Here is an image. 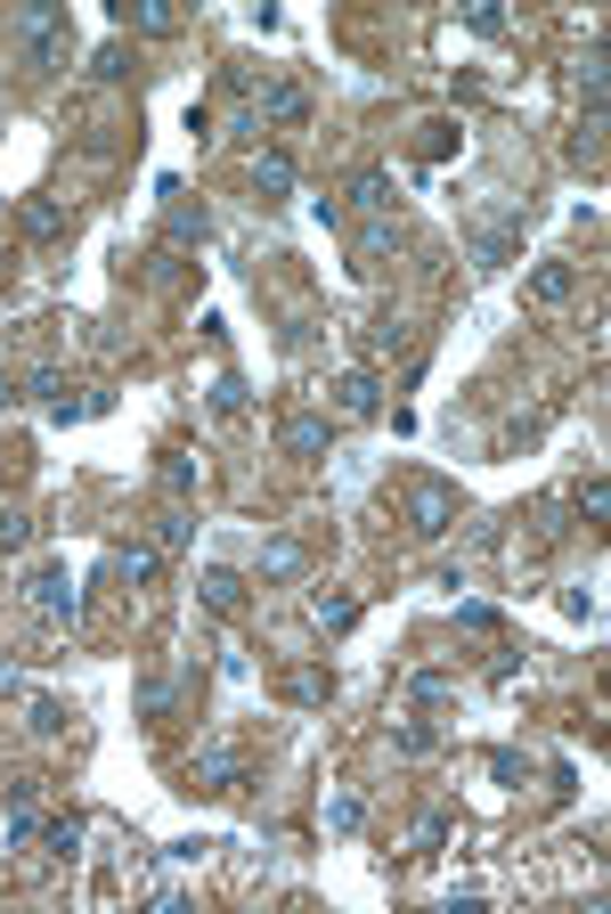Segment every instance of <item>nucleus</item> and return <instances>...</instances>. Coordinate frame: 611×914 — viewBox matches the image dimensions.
Segmentation results:
<instances>
[{
    "label": "nucleus",
    "instance_id": "393cba45",
    "mask_svg": "<svg viewBox=\"0 0 611 914\" xmlns=\"http://www.w3.org/2000/svg\"><path fill=\"white\" fill-rule=\"evenodd\" d=\"M326 825H334V833H360V825H367V808L343 793V800H326Z\"/></svg>",
    "mask_w": 611,
    "mask_h": 914
},
{
    "label": "nucleus",
    "instance_id": "4be33fe9",
    "mask_svg": "<svg viewBox=\"0 0 611 914\" xmlns=\"http://www.w3.org/2000/svg\"><path fill=\"white\" fill-rule=\"evenodd\" d=\"M163 490H172V498H196V457H163Z\"/></svg>",
    "mask_w": 611,
    "mask_h": 914
},
{
    "label": "nucleus",
    "instance_id": "ddd939ff",
    "mask_svg": "<svg viewBox=\"0 0 611 914\" xmlns=\"http://www.w3.org/2000/svg\"><path fill=\"white\" fill-rule=\"evenodd\" d=\"M310 620H319V629H351V620H360V596L319 588V596H310Z\"/></svg>",
    "mask_w": 611,
    "mask_h": 914
},
{
    "label": "nucleus",
    "instance_id": "cd10ccee",
    "mask_svg": "<svg viewBox=\"0 0 611 914\" xmlns=\"http://www.w3.org/2000/svg\"><path fill=\"white\" fill-rule=\"evenodd\" d=\"M66 719H74L66 702H33V735H66Z\"/></svg>",
    "mask_w": 611,
    "mask_h": 914
},
{
    "label": "nucleus",
    "instance_id": "4468645a",
    "mask_svg": "<svg viewBox=\"0 0 611 914\" xmlns=\"http://www.w3.org/2000/svg\"><path fill=\"white\" fill-rule=\"evenodd\" d=\"M163 237H172V245H204V237H213L204 204H172V213H163Z\"/></svg>",
    "mask_w": 611,
    "mask_h": 914
},
{
    "label": "nucleus",
    "instance_id": "6e6552de",
    "mask_svg": "<svg viewBox=\"0 0 611 914\" xmlns=\"http://www.w3.org/2000/svg\"><path fill=\"white\" fill-rule=\"evenodd\" d=\"M253 572H261V580H302L310 572V548H302V539H269Z\"/></svg>",
    "mask_w": 611,
    "mask_h": 914
},
{
    "label": "nucleus",
    "instance_id": "423d86ee",
    "mask_svg": "<svg viewBox=\"0 0 611 914\" xmlns=\"http://www.w3.org/2000/svg\"><path fill=\"white\" fill-rule=\"evenodd\" d=\"M261 115L293 131V123H310V91H302V82H269V91H261ZM261 115H253V123H261Z\"/></svg>",
    "mask_w": 611,
    "mask_h": 914
},
{
    "label": "nucleus",
    "instance_id": "72a5a7b5",
    "mask_svg": "<svg viewBox=\"0 0 611 914\" xmlns=\"http://www.w3.org/2000/svg\"><path fill=\"white\" fill-rule=\"evenodd\" d=\"M82 841V817H50V849H74Z\"/></svg>",
    "mask_w": 611,
    "mask_h": 914
},
{
    "label": "nucleus",
    "instance_id": "6ab92c4d",
    "mask_svg": "<svg viewBox=\"0 0 611 914\" xmlns=\"http://www.w3.org/2000/svg\"><path fill=\"white\" fill-rule=\"evenodd\" d=\"M245 408H253L245 376H221V384H213V417H245Z\"/></svg>",
    "mask_w": 611,
    "mask_h": 914
},
{
    "label": "nucleus",
    "instance_id": "f03ea898",
    "mask_svg": "<svg viewBox=\"0 0 611 914\" xmlns=\"http://www.w3.org/2000/svg\"><path fill=\"white\" fill-rule=\"evenodd\" d=\"M449 523H457V490L432 482V474H416V482H408V531L416 539H440Z\"/></svg>",
    "mask_w": 611,
    "mask_h": 914
},
{
    "label": "nucleus",
    "instance_id": "f257e3e1",
    "mask_svg": "<svg viewBox=\"0 0 611 914\" xmlns=\"http://www.w3.org/2000/svg\"><path fill=\"white\" fill-rule=\"evenodd\" d=\"M17 41H25V57H33V66H66V9L33 0V9L17 17Z\"/></svg>",
    "mask_w": 611,
    "mask_h": 914
},
{
    "label": "nucleus",
    "instance_id": "39448f33",
    "mask_svg": "<svg viewBox=\"0 0 611 914\" xmlns=\"http://www.w3.org/2000/svg\"><path fill=\"white\" fill-rule=\"evenodd\" d=\"M334 408H343V417H375V408H384V384H375V368H351V376H334Z\"/></svg>",
    "mask_w": 611,
    "mask_h": 914
},
{
    "label": "nucleus",
    "instance_id": "0eeeda50",
    "mask_svg": "<svg viewBox=\"0 0 611 914\" xmlns=\"http://www.w3.org/2000/svg\"><path fill=\"white\" fill-rule=\"evenodd\" d=\"M514 245H522V221H490L473 237V269H505V262H514Z\"/></svg>",
    "mask_w": 611,
    "mask_h": 914
},
{
    "label": "nucleus",
    "instance_id": "c756f323",
    "mask_svg": "<svg viewBox=\"0 0 611 914\" xmlns=\"http://www.w3.org/2000/svg\"><path fill=\"white\" fill-rule=\"evenodd\" d=\"M0 548H33V514H0Z\"/></svg>",
    "mask_w": 611,
    "mask_h": 914
},
{
    "label": "nucleus",
    "instance_id": "9d476101",
    "mask_svg": "<svg viewBox=\"0 0 611 914\" xmlns=\"http://www.w3.org/2000/svg\"><path fill=\"white\" fill-rule=\"evenodd\" d=\"M196 596H204V605H213V613H237V605H245V580L228 572V564H204V580H196Z\"/></svg>",
    "mask_w": 611,
    "mask_h": 914
},
{
    "label": "nucleus",
    "instance_id": "412c9836",
    "mask_svg": "<svg viewBox=\"0 0 611 914\" xmlns=\"http://www.w3.org/2000/svg\"><path fill=\"white\" fill-rule=\"evenodd\" d=\"M432 849H449V808H432V817H416V858H432Z\"/></svg>",
    "mask_w": 611,
    "mask_h": 914
},
{
    "label": "nucleus",
    "instance_id": "2f4dec72",
    "mask_svg": "<svg viewBox=\"0 0 611 914\" xmlns=\"http://www.w3.org/2000/svg\"><path fill=\"white\" fill-rule=\"evenodd\" d=\"M187 531H196V523H187L180 507H172V514H163V523H156V539H163V548H187Z\"/></svg>",
    "mask_w": 611,
    "mask_h": 914
},
{
    "label": "nucleus",
    "instance_id": "f3484780",
    "mask_svg": "<svg viewBox=\"0 0 611 914\" xmlns=\"http://www.w3.org/2000/svg\"><path fill=\"white\" fill-rule=\"evenodd\" d=\"M25 237H66V204L33 196V204H25Z\"/></svg>",
    "mask_w": 611,
    "mask_h": 914
},
{
    "label": "nucleus",
    "instance_id": "473e14b6",
    "mask_svg": "<svg viewBox=\"0 0 611 914\" xmlns=\"http://www.w3.org/2000/svg\"><path fill=\"white\" fill-rule=\"evenodd\" d=\"M465 25H473V33H490V41H497V33H505V9H465Z\"/></svg>",
    "mask_w": 611,
    "mask_h": 914
},
{
    "label": "nucleus",
    "instance_id": "dca6fc26",
    "mask_svg": "<svg viewBox=\"0 0 611 914\" xmlns=\"http://www.w3.org/2000/svg\"><path fill=\"white\" fill-rule=\"evenodd\" d=\"M351 204H360L367 221H375V213H392V180H384V172H360V180H351Z\"/></svg>",
    "mask_w": 611,
    "mask_h": 914
},
{
    "label": "nucleus",
    "instance_id": "2eb2a0df",
    "mask_svg": "<svg viewBox=\"0 0 611 914\" xmlns=\"http://www.w3.org/2000/svg\"><path fill=\"white\" fill-rule=\"evenodd\" d=\"M571 286H579V269H571V262H538V269H530V302H562Z\"/></svg>",
    "mask_w": 611,
    "mask_h": 914
},
{
    "label": "nucleus",
    "instance_id": "a878e982",
    "mask_svg": "<svg viewBox=\"0 0 611 914\" xmlns=\"http://www.w3.org/2000/svg\"><path fill=\"white\" fill-rule=\"evenodd\" d=\"M122 17H131L139 33H156V41H163V33H180V17H172V9H122Z\"/></svg>",
    "mask_w": 611,
    "mask_h": 914
},
{
    "label": "nucleus",
    "instance_id": "c85d7f7f",
    "mask_svg": "<svg viewBox=\"0 0 611 914\" xmlns=\"http://www.w3.org/2000/svg\"><path fill=\"white\" fill-rule=\"evenodd\" d=\"M408 694H416V702H440V694H449V670H416Z\"/></svg>",
    "mask_w": 611,
    "mask_h": 914
},
{
    "label": "nucleus",
    "instance_id": "aec40b11",
    "mask_svg": "<svg viewBox=\"0 0 611 914\" xmlns=\"http://www.w3.org/2000/svg\"><path fill=\"white\" fill-rule=\"evenodd\" d=\"M432 743H440L432 726H425V719H408V726H399V735H392V752H399V759H425Z\"/></svg>",
    "mask_w": 611,
    "mask_h": 914
},
{
    "label": "nucleus",
    "instance_id": "5701e85b",
    "mask_svg": "<svg viewBox=\"0 0 611 914\" xmlns=\"http://www.w3.org/2000/svg\"><path fill=\"white\" fill-rule=\"evenodd\" d=\"M172 702H180V686H172V678H147V694H139V711H147V719H172Z\"/></svg>",
    "mask_w": 611,
    "mask_h": 914
},
{
    "label": "nucleus",
    "instance_id": "7c9ffc66",
    "mask_svg": "<svg viewBox=\"0 0 611 914\" xmlns=\"http://www.w3.org/2000/svg\"><path fill=\"white\" fill-rule=\"evenodd\" d=\"M603 507H611V490L596 482V474H587V482H579V514H587V523H596V514H603Z\"/></svg>",
    "mask_w": 611,
    "mask_h": 914
},
{
    "label": "nucleus",
    "instance_id": "b1692460",
    "mask_svg": "<svg viewBox=\"0 0 611 914\" xmlns=\"http://www.w3.org/2000/svg\"><path fill=\"white\" fill-rule=\"evenodd\" d=\"M90 74H98V82H122V74H131V50H122V41H107V50L90 57Z\"/></svg>",
    "mask_w": 611,
    "mask_h": 914
},
{
    "label": "nucleus",
    "instance_id": "1a4fd4ad",
    "mask_svg": "<svg viewBox=\"0 0 611 914\" xmlns=\"http://www.w3.org/2000/svg\"><path fill=\"white\" fill-rule=\"evenodd\" d=\"M253 189H261L269 204H278V196H293V156H286V148H269V156H253Z\"/></svg>",
    "mask_w": 611,
    "mask_h": 914
},
{
    "label": "nucleus",
    "instance_id": "20e7f679",
    "mask_svg": "<svg viewBox=\"0 0 611 914\" xmlns=\"http://www.w3.org/2000/svg\"><path fill=\"white\" fill-rule=\"evenodd\" d=\"M187 784H196V793H237V784H245V752H237V743H213V752H196Z\"/></svg>",
    "mask_w": 611,
    "mask_h": 914
},
{
    "label": "nucleus",
    "instance_id": "f8f14e48",
    "mask_svg": "<svg viewBox=\"0 0 611 914\" xmlns=\"http://www.w3.org/2000/svg\"><path fill=\"white\" fill-rule=\"evenodd\" d=\"M278 442H286L293 457H319L334 433H326V417H286V425H278Z\"/></svg>",
    "mask_w": 611,
    "mask_h": 914
},
{
    "label": "nucleus",
    "instance_id": "7ed1b4c3",
    "mask_svg": "<svg viewBox=\"0 0 611 914\" xmlns=\"http://www.w3.org/2000/svg\"><path fill=\"white\" fill-rule=\"evenodd\" d=\"M25 596H33V613H41V620H74V613H82V596H74V572H66V564H41V572L25 580Z\"/></svg>",
    "mask_w": 611,
    "mask_h": 914
},
{
    "label": "nucleus",
    "instance_id": "bb28decb",
    "mask_svg": "<svg viewBox=\"0 0 611 914\" xmlns=\"http://www.w3.org/2000/svg\"><path fill=\"white\" fill-rule=\"evenodd\" d=\"M286 694H293V702H326V670H293Z\"/></svg>",
    "mask_w": 611,
    "mask_h": 914
},
{
    "label": "nucleus",
    "instance_id": "a211bd4d",
    "mask_svg": "<svg viewBox=\"0 0 611 914\" xmlns=\"http://www.w3.org/2000/svg\"><path fill=\"white\" fill-rule=\"evenodd\" d=\"M375 254H399V228L375 213V221H360V262H375Z\"/></svg>",
    "mask_w": 611,
    "mask_h": 914
},
{
    "label": "nucleus",
    "instance_id": "9b49d317",
    "mask_svg": "<svg viewBox=\"0 0 611 914\" xmlns=\"http://www.w3.org/2000/svg\"><path fill=\"white\" fill-rule=\"evenodd\" d=\"M107 572L147 588V580H163V555H156V548H107Z\"/></svg>",
    "mask_w": 611,
    "mask_h": 914
}]
</instances>
